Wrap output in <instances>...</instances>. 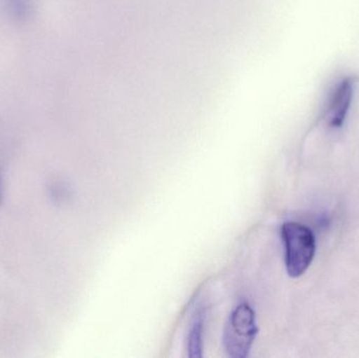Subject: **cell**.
Here are the masks:
<instances>
[{
	"label": "cell",
	"instance_id": "obj_5",
	"mask_svg": "<svg viewBox=\"0 0 359 358\" xmlns=\"http://www.w3.org/2000/svg\"><path fill=\"white\" fill-rule=\"evenodd\" d=\"M4 2L8 14L14 20L23 22L31 17L33 11L32 0H4Z\"/></svg>",
	"mask_w": 359,
	"mask_h": 358
},
{
	"label": "cell",
	"instance_id": "obj_6",
	"mask_svg": "<svg viewBox=\"0 0 359 358\" xmlns=\"http://www.w3.org/2000/svg\"><path fill=\"white\" fill-rule=\"evenodd\" d=\"M0 203H1V180H0Z\"/></svg>",
	"mask_w": 359,
	"mask_h": 358
},
{
	"label": "cell",
	"instance_id": "obj_2",
	"mask_svg": "<svg viewBox=\"0 0 359 358\" xmlns=\"http://www.w3.org/2000/svg\"><path fill=\"white\" fill-rule=\"evenodd\" d=\"M259 328L253 309L246 303L236 307L224 330L223 343L226 352L232 358L248 357Z\"/></svg>",
	"mask_w": 359,
	"mask_h": 358
},
{
	"label": "cell",
	"instance_id": "obj_1",
	"mask_svg": "<svg viewBox=\"0 0 359 358\" xmlns=\"http://www.w3.org/2000/svg\"><path fill=\"white\" fill-rule=\"evenodd\" d=\"M282 237L287 273L293 279L299 277L308 270L316 256V237L305 225L287 222L282 226Z\"/></svg>",
	"mask_w": 359,
	"mask_h": 358
},
{
	"label": "cell",
	"instance_id": "obj_4",
	"mask_svg": "<svg viewBox=\"0 0 359 358\" xmlns=\"http://www.w3.org/2000/svg\"><path fill=\"white\" fill-rule=\"evenodd\" d=\"M203 326H204V315L198 313L192 322L189 338H188V355L189 357H202Z\"/></svg>",
	"mask_w": 359,
	"mask_h": 358
},
{
	"label": "cell",
	"instance_id": "obj_3",
	"mask_svg": "<svg viewBox=\"0 0 359 358\" xmlns=\"http://www.w3.org/2000/svg\"><path fill=\"white\" fill-rule=\"evenodd\" d=\"M353 97L351 80H343L335 90L330 104V125L341 128L345 122Z\"/></svg>",
	"mask_w": 359,
	"mask_h": 358
}]
</instances>
